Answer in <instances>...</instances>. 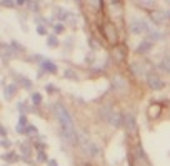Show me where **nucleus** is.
Instances as JSON below:
<instances>
[{
	"mask_svg": "<svg viewBox=\"0 0 170 166\" xmlns=\"http://www.w3.org/2000/svg\"><path fill=\"white\" fill-rule=\"evenodd\" d=\"M63 75H65V78H69V80H77V78H79V76H77V73L73 72V70H70V68H67Z\"/></svg>",
	"mask_w": 170,
	"mask_h": 166,
	"instance_id": "4be33fe9",
	"label": "nucleus"
},
{
	"mask_svg": "<svg viewBox=\"0 0 170 166\" xmlns=\"http://www.w3.org/2000/svg\"><path fill=\"white\" fill-rule=\"evenodd\" d=\"M45 90H47L48 93H54V91H55V88H54V85H47V86H45Z\"/></svg>",
	"mask_w": 170,
	"mask_h": 166,
	"instance_id": "72a5a7b5",
	"label": "nucleus"
},
{
	"mask_svg": "<svg viewBox=\"0 0 170 166\" xmlns=\"http://www.w3.org/2000/svg\"><path fill=\"white\" fill-rule=\"evenodd\" d=\"M0 135H2V138H5V136H7V130L3 128V126L0 128Z\"/></svg>",
	"mask_w": 170,
	"mask_h": 166,
	"instance_id": "f704fd0d",
	"label": "nucleus"
},
{
	"mask_svg": "<svg viewBox=\"0 0 170 166\" xmlns=\"http://www.w3.org/2000/svg\"><path fill=\"white\" fill-rule=\"evenodd\" d=\"M147 83L152 90H162L164 88V80L158 75H155V73H148L147 75Z\"/></svg>",
	"mask_w": 170,
	"mask_h": 166,
	"instance_id": "20e7f679",
	"label": "nucleus"
},
{
	"mask_svg": "<svg viewBox=\"0 0 170 166\" xmlns=\"http://www.w3.org/2000/svg\"><path fill=\"white\" fill-rule=\"evenodd\" d=\"M37 161H47V154H45V151H38Z\"/></svg>",
	"mask_w": 170,
	"mask_h": 166,
	"instance_id": "bb28decb",
	"label": "nucleus"
},
{
	"mask_svg": "<svg viewBox=\"0 0 170 166\" xmlns=\"http://www.w3.org/2000/svg\"><path fill=\"white\" fill-rule=\"evenodd\" d=\"M148 115H150L152 118H157V116L160 115V105H150V108H148Z\"/></svg>",
	"mask_w": 170,
	"mask_h": 166,
	"instance_id": "a211bd4d",
	"label": "nucleus"
},
{
	"mask_svg": "<svg viewBox=\"0 0 170 166\" xmlns=\"http://www.w3.org/2000/svg\"><path fill=\"white\" fill-rule=\"evenodd\" d=\"M2 158H3L5 161H9V163H15V161L19 160V156H17L15 153H7V154H3Z\"/></svg>",
	"mask_w": 170,
	"mask_h": 166,
	"instance_id": "6ab92c4d",
	"label": "nucleus"
},
{
	"mask_svg": "<svg viewBox=\"0 0 170 166\" xmlns=\"http://www.w3.org/2000/svg\"><path fill=\"white\" fill-rule=\"evenodd\" d=\"M19 82L22 83V86H23V88H32V82H30V80H27L25 76L19 75Z\"/></svg>",
	"mask_w": 170,
	"mask_h": 166,
	"instance_id": "5701e85b",
	"label": "nucleus"
},
{
	"mask_svg": "<svg viewBox=\"0 0 170 166\" xmlns=\"http://www.w3.org/2000/svg\"><path fill=\"white\" fill-rule=\"evenodd\" d=\"M13 55H15V50H13L10 45L2 43V58H3V60H9V58H12Z\"/></svg>",
	"mask_w": 170,
	"mask_h": 166,
	"instance_id": "ddd939ff",
	"label": "nucleus"
},
{
	"mask_svg": "<svg viewBox=\"0 0 170 166\" xmlns=\"http://www.w3.org/2000/svg\"><path fill=\"white\" fill-rule=\"evenodd\" d=\"M165 19H168V13L164 12V10H154V12L150 13V20L154 23H157V25H160Z\"/></svg>",
	"mask_w": 170,
	"mask_h": 166,
	"instance_id": "423d86ee",
	"label": "nucleus"
},
{
	"mask_svg": "<svg viewBox=\"0 0 170 166\" xmlns=\"http://www.w3.org/2000/svg\"><path fill=\"white\" fill-rule=\"evenodd\" d=\"M32 103H34V105H40L42 103V95L40 93H32Z\"/></svg>",
	"mask_w": 170,
	"mask_h": 166,
	"instance_id": "b1692460",
	"label": "nucleus"
},
{
	"mask_svg": "<svg viewBox=\"0 0 170 166\" xmlns=\"http://www.w3.org/2000/svg\"><path fill=\"white\" fill-rule=\"evenodd\" d=\"M48 166H58V164H57L55 160H50V161H48Z\"/></svg>",
	"mask_w": 170,
	"mask_h": 166,
	"instance_id": "c9c22d12",
	"label": "nucleus"
},
{
	"mask_svg": "<svg viewBox=\"0 0 170 166\" xmlns=\"http://www.w3.org/2000/svg\"><path fill=\"white\" fill-rule=\"evenodd\" d=\"M77 138H79V143L82 144L83 151L90 158H97L98 154H100V148H98V144L94 143L92 140H88V136L85 135V133H77Z\"/></svg>",
	"mask_w": 170,
	"mask_h": 166,
	"instance_id": "f03ea898",
	"label": "nucleus"
},
{
	"mask_svg": "<svg viewBox=\"0 0 170 166\" xmlns=\"http://www.w3.org/2000/svg\"><path fill=\"white\" fill-rule=\"evenodd\" d=\"M47 43H48V47H57V45H58V38H57L55 35H48Z\"/></svg>",
	"mask_w": 170,
	"mask_h": 166,
	"instance_id": "412c9836",
	"label": "nucleus"
},
{
	"mask_svg": "<svg viewBox=\"0 0 170 166\" xmlns=\"http://www.w3.org/2000/svg\"><path fill=\"white\" fill-rule=\"evenodd\" d=\"M112 55H113V60H115L117 63H122L123 58H125V48H123V47H117L115 50L112 52Z\"/></svg>",
	"mask_w": 170,
	"mask_h": 166,
	"instance_id": "f8f14e48",
	"label": "nucleus"
},
{
	"mask_svg": "<svg viewBox=\"0 0 170 166\" xmlns=\"http://www.w3.org/2000/svg\"><path fill=\"white\" fill-rule=\"evenodd\" d=\"M130 70H132V73L137 75V76L143 75V66H142V63H139V62H133L132 66H130Z\"/></svg>",
	"mask_w": 170,
	"mask_h": 166,
	"instance_id": "dca6fc26",
	"label": "nucleus"
},
{
	"mask_svg": "<svg viewBox=\"0 0 170 166\" xmlns=\"http://www.w3.org/2000/svg\"><path fill=\"white\" fill-rule=\"evenodd\" d=\"M167 13H168V17H170V10H168V12H167Z\"/></svg>",
	"mask_w": 170,
	"mask_h": 166,
	"instance_id": "e433bc0d",
	"label": "nucleus"
},
{
	"mask_svg": "<svg viewBox=\"0 0 170 166\" xmlns=\"http://www.w3.org/2000/svg\"><path fill=\"white\" fill-rule=\"evenodd\" d=\"M0 144H2V148H9L12 143H10V141L7 140V138H2V143H0Z\"/></svg>",
	"mask_w": 170,
	"mask_h": 166,
	"instance_id": "c756f323",
	"label": "nucleus"
},
{
	"mask_svg": "<svg viewBox=\"0 0 170 166\" xmlns=\"http://www.w3.org/2000/svg\"><path fill=\"white\" fill-rule=\"evenodd\" d=\"M150 28H148V23L145 22V20H132V23H130V32L135 35H140L143 33V32H148Z\"/></svg>",
	"mask_w": 170,
	"mask_h": 166,
	"instance_id": "7ed1b4c3",
	"label": "nucleus"
},
{
	"mask_svg": "<svg viewBox=\"0 0 170 166\" xmlns=\"http://www.w3.org/2000/svg\"><path fill=\"white\" fill-rule=\"evenodd\" d=\"M139 5L140 7H154L155 2H139Z\"/></svg>",
	"mask_w": 170,
	"mask_h": 166,
	"instance_id": "7c9ffc66",
	"label": "nucleus"
},
{
	"mask_svg": "<svg viewBox=\"0 0 170 166\" xmlns=\"http://www.w3.org/2000/svg\"><path fill=\"white\" fill-rule=\"evenodd\" d=\"M162 37L164 35L160 33V32H157V30H148V42H158V40H162Z\"/></svg>",
	"mask_w": 170,
	"mask_h": 166,
	"instance_id": "f3484780",
	"label": "nucleus"
},
{
	"mask_svg": "<svg viewBox=\"0 0 170 166\" xmlns=\"http://www.w3.org/2000/svg\"><path fill=\"white\" fill-rule=\"evenodd\" d=\"M152 50V42H142V43H139L137 45V53H140V55H145L147 52H150Z\"/></svg>",
	"mask_w": 170,
	"mask_h": 166,
	"instance_id": "4468645a",
	"label": "nucleus"
},
{
	"mask_svg": "<svg viewBox=\"0 0 170 166\" xmlns=\"http://www.w3.org/2000/svg\"><path fill=\"white\" fill-rule=\"evenodd\" d=\"M107 121L110 123L112 126H115V128H119V126H122V123H123V116L120 115L119 111H113L112 115H110V118H108Z\"/></svg>",
	"mask_w": 170,
	"mask_h": 166,
	"instance_id": "6e6552de",
	"label": "nucleus"
},
{
	"mask_svg": "<svg viewBox=\"0 0 170 166\" xmlns=\"http://www.w3.org/2000/svg\"><path fill=\"white\" fill-rule=\"evenodd\" d=\"M104 33H105V37H107L108 42H115L117 40V32L110 23H107V25L104 27Z\"/></svg>",
	"mask_w": 170,
	"mask_h": 166,
	"instance_id": "9b49d317",
	"label": "nucleus"
},
{
	"mask_svg": "<svg viewBox=\"0 0 170 166\" xmlns=\"http://www.w3.org/2000/svg\"><path fill=\"white\" fill-rule=\"evenodd\" d=\"M25 133H27L28 136H30V135H37V128H35L34 125H28L27 130H25Z\"/></svg>",
	"mask_w": 170,
	"mask_h": 166,
	"instance_id": "393cba45",
	"label": "nucleus"
},
{
	"mask_svg": "<svg viewBox=\"0 0 170 166\" xmlns=\"http://www.w3.org/2000/svg\"><path fill=\"white\" fill-rule=\"evenodd\" d=\"M17 107H19V110H20V111H22V113H23V111H25V110H27V107H25V103H23V101H20V103H19V105H17Z\"/></svg>",
	"mask_w": 170,
	"mask_h": 166,
	"instance_id": "473e14b6",
	"label": "nucleus"
},
{
	"mask_svg": "<svg viewBox=\"0 0 170 166\" xmlns=\"http://www.w3.org/2000/svg\"><path fill=\"white\" fill-rule=\"evenodd\" d=\"M28 123H27V118L25 115H20L19 116V123H17V133H25Z\"/></svg>",
	"mask_w": 170,
	"mask_h": 166,
	"instance_id": "2eb2a0df",
	"label": "nucleus"
},
{
	"mask_svg": "<svg viewBox=\"0 0 170 166\" xmlns=\"http://www.w3.org/2000/svg\"><path fill=\"white\" fill-rule=\"evenodd\" d=\"M37 33H38V35H47V28L42 27V25H38V27H37Z\"/></svg>",
	"mask_w": 170,
	"mask_h": 166,
	"instance_id": "c85d7f7f",
	"label": "nucleus"
},
{
	"mask_svg": "<svg viewBox=\"0 0 170 166\" xmlns=\"http://www.w3.org/2000/svg\"><path fill=\"white\" fill-rule=\"evenodd\" d=\"M55 115H57V120H58V123H60V128H62L63 138L69 141L70 144L79 143L75 128H73V120H72V115L69 113V110H67L63 105L57 103L55 105Z\"/></svg>",
	"mask_w": 170,
	"mask_h": 166,
	"instance_id": "f257e3e1",
	"label": "nucleus"
},
{
	"mask_svg": "<svg viewBox=\"0 0 170 166\" xmlns=\"http://www.w3.org/2000/svg\"><path fill=\"white\" fill-rule=\"evenodd\" d=\"M20 151H22V154L27 158V156H30V151H32V148L28 146L27 143H22V144H20Z\"/></svg>",
	"mask_w": 170,
	"mask_h": 166,
	"instance_id": "aec40b11",
	"label": "nucleus"
},
{
	"mask_svg": "<svg viewBox=\"0 0 170 166\" xmlns=\"http://www.w3.org/2000/svg\"><path fill=\"white\" fill-rule=\"evenodd\" d=\"M112 86L115 88V90H119V91H123V90H127V80L123 78V76H120V75H115L113 76V80H112Z\"/></svg>",
	"mask_w": 170,
	"mask_h": 166,
	"instance_id": "0eeeda50",
	"label": "nucleus"
},
{
	"mask_svg": "<svg viewBox=\"0 0 170 166\" xmlns=\"http://www.w3.org/2000/svg\"><path fill=\"white\" fill-rule=\"evenodd\" d=\"M54 30L57 32V33H60V32H63V25H60V23L57 25V23H55V25H54Z\"/></svg>",
	"mask_w": 170,
	"mask_h": 166,
	"instance_id": "2f4dec72",
	"label": "nucleus"
},
{
	"mask_svg": "<svg viewBox=\"0 0 170 166\" xmlns=\"http://www.w3.org/2000/svg\"><path fill=\"white\" fill-rule=\"evenodd\" d=\"M123 126H125L129 135H132V133L137 131V121H135V116H133L132 113L125 115V118H123Z\"/></svg>",
	"mask_w": 170,
	"mask_h": 166,
	"instance_id": "39448f33",
	"label": "nucleus"
},
{
	"mask_svg": "<svg viewBox=\"0 0 170 166\" xmlns=\"http://www.w3.org/2000/svg\"><path fill=\"white\" fill-rule=\"evenodd\" d=\"M27 5H28V8H32L34 12H38V2H28Z\"/></svg>",
	"mask_w": 170,
	"mask_h": 166,
	"instance_id": "cd10ccee",
	"label": "nucleus"
},
{
	"mask_svg": "<svg viewBox=\"0 0 170 166\" xmlns=\"http://www.w3.org/2000/svg\"><path fill=\"white\" fill-rule=\"evenodd\" d=\"M15 93H17V85L15 83H10L3 88V98H5V100H12Z\"/></svg>",
	"mask_w": 170,
	"mask_h": 166,
	"instance_id": "1a4fd4ad",
	"label": "nucleus"
},
{
	"mask_svg": "<svg viewBox=\"0 0 170 166\" xmlns=\"http://www.w3.org/2000/svg\"><path fill=\"white\" fill-rule=\"evenodd\" d=\"M0 5H2V7H10V8H12V7H15L17 3L15 2H10V0H2V2H0Z\"/></svg>",
	"mask_w": 170,
	"mask_h": 166,
	"instance_id": "a878e982",
	"label": "nucleus"
},
{
	"mask_svg": "<svg viewBox=\"0 0 170 166\" xmlns=\"http://www.w3.org/2000/svg\"><path fill=\"white\" fill-rule=\"evenodd\" d=\"M40 68L44 70V72H50V73H57V65L55 63H52L50 60L44 58L40 62Z\"/></svg>",
	"mask_w": 170,
	"mask_h": 166,
	"instance_id": "9d476101",
	"label": "nucleus"
}]
</instances>
